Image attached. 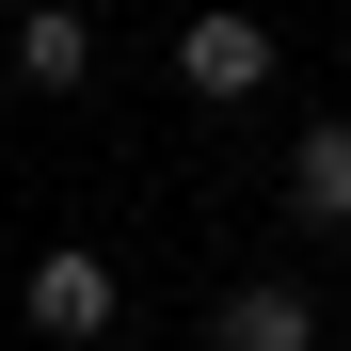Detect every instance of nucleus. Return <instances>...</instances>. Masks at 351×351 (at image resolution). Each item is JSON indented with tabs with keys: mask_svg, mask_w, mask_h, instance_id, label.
<instances>
[{
	"mask_svg": "<svg viewBox=\"0 0 351 351\" xmlns=\"http://www.w3.org/2000/svg\"><path fill=\"white\" fill-rule=\"evenodd\" d=\"M287 223H304V240L351 223V112H335V128H287Z\"/></svg>",
	"mask_w": 351,
	"mask_h": 351,
	"instance_id": "nucleus-4",
	"label": "nucleus"
},
{
	"mask_svg": "<svg viewBox=\"0 0 351 351\" xmlns=\"http://www.w3.org/2000/svg\"><path fill=\"white\" fill-rule=\"evenodd\" d=\"M16 80H48V96L96 80V16H80V0H32V16H16Z\"/></svg>",
	"mask_w": 351,
	"mask_h": 351,
	"instance_id": "nucleus-5",
	"label": "nucleus"
},
{
	"mask_svg": "<svg viewBox=\"0 0 351 351\" xmlns=\"http://www.w3.org/2000/svg\"><path fill=\"white\" fill-rule=\"evenodd\" d=\"M208 351H319L304 271H256V287H223V304H208Z\"/></svg>",
	"mask_w": 351,
	"mask_h": 351,
	"instance_id": "nucleus-3",
	"label": "nucleus"
},
{
	"mask_svg": "<svg viewBox=\"0 0 351 351\" xmlns=\"http://www.w3.org/2000/svg\"><path fill=\"white\" fill-rule=\"evenodd\" d=\"M112 304H128V287H112V256H32V271H16V319H32V335H64V351L112 335Z\"/></svg>",
	"mask_w": 351,
	"mask_h": 351,
	"instance_id": "nucleus-1",
	"label": "nucleus"
},
{
	"mask_svg": "<svg viewBox=\"0 0 351 351\" xmlns=\"http://www.w3.org/2000/svg\"><path fill=\"white\" fill-rule=\"evenodd\" d=\"M176 80H192L208 112H240V96H271V32L256 16H192L176 32Z\"/></svg>",
	"mask_w": 351,
	"mask_h": 351,
	"instance_id": "nucleus-2",
	"label": "nucleus"
}]
</instances>
